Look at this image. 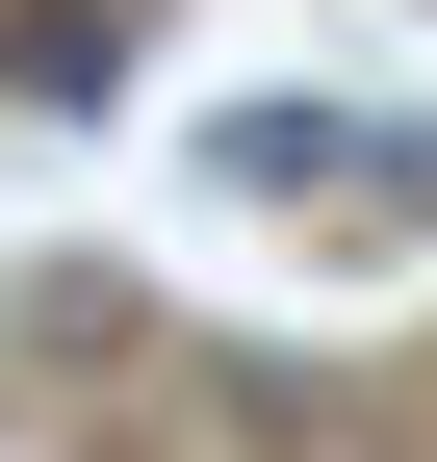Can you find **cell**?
Listing matches in <instances>:
<instances>
[{"mask_svg":"<svg viewBox=\"0 0 437 462\" xmlns=\"http://www.w3.org/2000/svg\"><path fill=\"white\" fill-rule=\"evenodd\" d=\"M0 78L78 129V103H129V0H51V26H0Z\"/></svg>","mask_w":437,"mask_h":462,"instance_id":"cell-1","label":"cell"}]
</instances>
